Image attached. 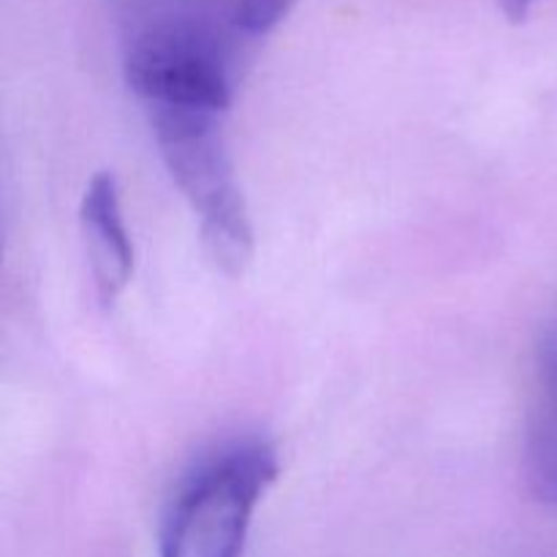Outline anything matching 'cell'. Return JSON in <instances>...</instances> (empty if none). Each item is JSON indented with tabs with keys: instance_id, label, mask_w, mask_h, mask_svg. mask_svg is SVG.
<instances>
[{
	"instance_id": "6da1fadb",
	"label": "cell",
	"mask_w": 557,
	"mask_h": 557,
	"mask_svg": "<svg viewBox=\"0 0 557 557\" xmlns=\"http://www.w3.org/2000/svg\"><path fill=\"white\" fill-rule=\"evenodd\" d=\"M150 123L174 185L199 215L212 259L228 275H243L253 256V226L234 177L221 114L150 109Z\"/></svg>"
},
{
	"instance_id": "5b68a950",
	"label": "cell",
	"mask_w": 557,
	"mask_h": 557,
	"mask_svg": "<svg viewBox=\"0 0 557 557\" xmlns=\"http://www.w3.org/2000/svg\"><path fill=\"white\" fill-rule=\"evenodd\" d=\"M522 473L528 493L539 504L557 509V319L544 326L533 348V397Z\"/></svg>"
},
{
	"instance_id": "7a4b0ae2",
	"label": "cell",
	"mask_w": 557,
	"mask_h": 557,
	"mask_svg": "<svg viewBox=\"0 0 557 557\" xmlns=\"http://www.w3.org/2000/svg\"><path fill=\"white\" fill-rule=\"evenodd\" d=\"M277 471L275 449L261 441L207 460L169 509L161 557H243L250 522Z\"/></svg>"
},
{
	"instance_id": "3957f363",
	"label": "cell",
	"mask_w": 557,
	"mask_h": 557,
	"mask_svg": "<svg viewBox=\"0 0 557 557\" xmlns=\"http://www.w3.org/2000/svg\"><path fill=\"white\" fill-rule=\"evenodd\" d=\"M125 79L150 109L223 114L234 98L226 30L156 16L131 38Z\"/></svg>"
},
{
	"instance_id": "8992f818",
	"label": "cell",
	"mask_w": 557,
	"mask_h": 557,
	"mask_svg": "<svg viewBox=\"0 0 557 557\" xmlns=\"http://www.w3.org/2000/svg\"><path fill=\"white\" fill-rule=\"evenodd\" d=\"M297 0H234V27L239 36L256 38L281 25Z\"/></svg>"
},
{
	"instance_id": "52a82bcc",
	"label": "cell",
	"mask_w": 557,
	"mask_h": 557,
	"mask_svg": "<svg viewBox=\"0 0 557 557\" xmlns=\"http://www.w3.org/2000/svg\"><path fill=\"white\" fill-rule=\"evenodd\" d=\"M536 3L539 0H498L500 11L509 16V22H525L528 16H531L533 5Z\"/></svg>"
},
{
	"instance_id": "277c9868",
	"label": "cell",
	"mask_w": 557,
	"mask_h": 557,
	"mask_svg": "<svg viewBox=\"0 0 557 557\" xmlns=\"http://www.w3.org/2000/svg\"><path fill=\"white\" fill-rule=\"evenodd\" d=\"M79 221L92 286L103 305H112L134 275V243L114 174L101 172L90 180L82 196Z\"/></svg>"
}]
</instances>
